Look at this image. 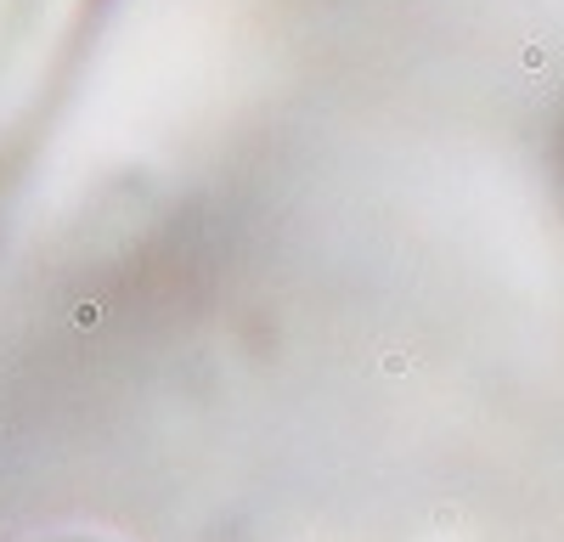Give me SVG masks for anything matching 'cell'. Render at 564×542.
I'll return each instance as SVG.
<instances>
[{
  "label": "cell",
  "instance_id": "cell-1",
  "mask_svg": "<svg viewBox=\"0 0 564 542\" xmlns=\"http://www.w3.org/2000/svg\"><path fill=\"white\" fill-rule=\"evenodd\" d=\"M102 0H0V142L74 57Z\"/></svg>",
  "mask_w": 564,
  "mask_h": 542
}]
</instances>
